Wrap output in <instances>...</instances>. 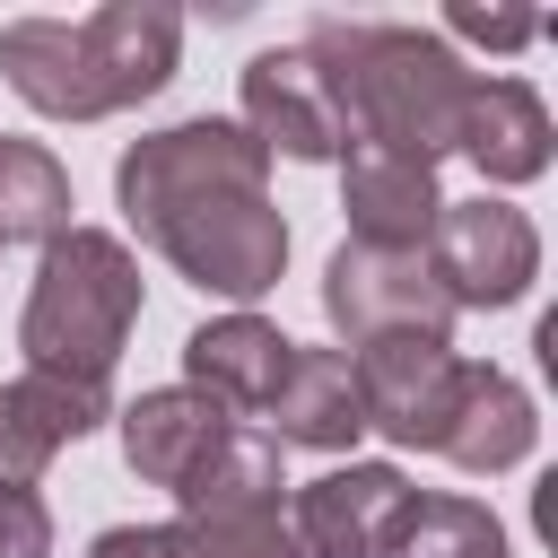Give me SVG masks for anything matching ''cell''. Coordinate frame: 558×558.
<instances>
[{
  "mask_svg": "<svg viewBox=\"0 0 558 558\" xmlns=\"http://www.w3.org/2000/svg\"><path fill=\"white\" fill-rule=\"evenodd\" d=\"M244 140L262 157H296V166L349 157V105L305 44H270L244 61Z\"/></svg>",
  "mask_w": 558,
  "mask_h": 558,
  "instance_id": "obj_8",
  "label": "cell"
},
{
  "mask_svg": "<svg viewBox=\"0 0 558 558\" xmlns=\"http://www.w3.org/2000/svg\"><path fill=\"white\" fill-rule=\"evenodd\" d=\"M340 209H349V244L418 253L427 227H436V209H445V192H436V166L427 157L349 140V157H340Z\"/></svg>",
  "mask_w": 558,
  "mask_h": 558,
  "instance_id": "obj_11",
  "label": "cell"
},
{
  "mask_svg": "<svg viewBox=\"0 0 558 558\" xmlns=\"http://www.w3.org/2000/svg\"><path fill=\"white\" fill-rule=\"evenodd\" d=\"M174 506L192 523H253V514H279L288 506V471H279V436L270 427H227L209 445V462L174 488Z\"/></svg>",
  "mask_w": 558,
  "mask_h": 558,
  "instance_id": "obj_17",
  "label": "cell"
},
{
  "mask_svg": "<svg viewBox=\"0 0 558 558\" xmlns=\"http://www.w3.org/2000/svg\"><path fill=\"white\" fill-rule=\"evenodd\" d=\"M70 166L44 140H9L0 131V253L9 244H52L70 235Z\"/></svg>",
  "mask_w": 558,
  "mask_h": 558,
  "instance_id": "obj_20",
  "label": "cell"
},
{
  "mask_svg": "<svg viewBox=\"0 0 558 558\" xmlns=\"http://www.w3.org/2000/svg\"><path fill=\"white\" fill-rule=\"evenodd\" d=\"M262 183H270V157L244 140V122H218V113L148 131L113 166V201H122L131 227H157L166 209H192V201H218V192H262Z\"/></svg>",
  "mask_w": 558,
  "mask_h": 558,
  "instance_id": "obj_4",
  "label": "cell"
},
{
  "mask_svg": "<svg viewBox=\"0 0 558 558\" xmlns=\"http://www.w3.org/2000/svg\"><path fill=\"white\" fill-rule=\"evenodd\" d=\"M305 52L323 61V78L340 87L349 105V140H375V148H401V157H453L462 140V105H471V78L462 52L427 26H349V17H314L305 26Z\"/></svg>",
  "mask_w": 558,
  "mask_h": 558,
  "instance_id": "obj_2",
  "label": "cell"
},
{
  "mask_svg": "<svg viewBox=\"0 0 558 558\" xmlns=\"http://www.w3.org/2000/svg\"><path fill=\"white\" fill-rule=\"evenodd\" d=\"M445 26H453V35H471V44H497V52H514V44H532V35H541V17H514V9H506V17H497V9H453Z\"/></svg>",
  "mask_w": 558,
  "mask_h": 558,
  "instance_id": "obj_23",
  "label": "cell"
},
{
  "mask_svg": "<svg viewBox=\"0 0 558 558\" xmlns=\"http://www.w3.org/2000/svg\"><path fill=\"white\" fill-rule=\"evenodd\" d=\"M0 558H52V506L35 488H0Z\"/></svg>",
  "mask_w": 558,
  "mask_h": 558,
  "instance_id": "obj_22",
  "label": "cell"
},
{
  "mask_svg": "<svg viewBox=\"0 0 558 558\" xmlns=\"http://www.w3.org/2000/svg\"><path fill=\"white\" fill-rule=\"evenodd\" d=\"M410 497L418 488L401 480V462H340V471L288 488V532L305 558H384Z\"/></svg>",
  "mask_w": 558,
  "mask_h": 558,
  "instance_id": "obj_10",
  "label": "cell"
},
{
  "mask_svg": "<svg viewBox=\"0 0 558 558\" xmlns=\"http://www.w3.org/2000/svg\"><path fill=\"white\" fill-rule=\"evenodd\" d=\"M488 183H532L549 174V105L523 78H471L462 105V140H453Z\"/></svg>",
  "mask_w": 558,
  "mask_h": 558,
  "instance_id": "obj_18",
  "label": "cell"
},
{
  "mask_svg": "<svg viewBox=\"0 0 558 558\" xmlns=\"http://www.w3.org/2000/svg\"><path fill=\"white\" fill-rule=\"evenodd\" d=\"M288 357H296V340H288L279 323H262V314H218V323H201V331L183 340V384L209 392L218 410H262V401L279 392Z\"/></svg>",
  "mask_w": 558,
  "mask_h": 558,
  "instance_id": "obj_15",
  "label": "cell"
},
{
  "mask_svg": "<svg viewBox=\"0 0 558 558\" xmlns=\"http://www.w3.org/2000/svg\"><path fill=\"white\" fill-rule=\"evenodd\" d=\"M453 366H462L453 340H427V331H392V340L349 349L366 427L392 436L401 453H436V427H445V401H453Z\"/></svg>",
  "mask_w": 558,
  "mask_h": 558,
  "instance_id": "obj_9",
  "label": "cell"
},
{
  "mask_svg": "<svg viewBox=\"0 0 558 558\" xmlns=\"http://www.w3.org/2000/svg\"><path fill=\"white\" fill-rule=\"evenodd\" d=\"M532 436H541V418H532V392H523L506 366H480V357H462V366H453L445 427H436V453H445L453 471H471V480H497V471H514V462L532 453Z\"/></svg>",
  "mask_w": 558,
  "mask_h": 558,
  "instance_id": "obj_12",
  "label": "cell"
},
{
  "mask_svg": "<svg viewBox=\"0 0 558 558\" xmlns=\"http://www.w3.org/2000/svg\"><path fill=\"white\" fill-rule=\"evenodd\" d=\"M192 288L227 296L235 314L253 296L279 288L288 270V218L270 209V192H218V201H192V209H166L157 227H140Z\"/></svg>",
  "mask_w": 558,
  "mask_h": 558,
  "instance_id": "obj_5",
  "label": "cell"
},
{
  "mask_svg": "<svg viewBox=\"0 0 558 558\" xmlns=\"http://www.w3.org/2000/svg\"><path fill=\"white\" fill-rule=\"evenodd\" d=\"M183 61V17L166 0H105L96 17H9L0 26V78L44 122H105L140 96H157Z\"/></svg>",
  "mask_w": 558,
  "mask_h": 558,
  "instance_id": "obj_1",
  "label": "cell"
},
{
  "mask_svg": "<svg viewBox=\"0 0 558 558\" xmlns=\"http://www.w3.org/2000/svg\"><path fill=\"white\" fill-rule=\"evenodd\" d=\"M262 410H270V436L305 445V453H349L366 436V401H357V375L340 349H296Z\"/></svg>",
  "mask_w": 558,
  "mask_h": 558,
  "instance_id": "obj_16",
  "label": "cell"
},
{
  "mask_svg": "<svg viewBox=\"0 0 558 558\" xmlns=\"http://www.w3.org/2000/svg\"><path fill=\"white\" fill-rule=\"evenodd\" d=\"M140 323V253L105 227H70L44 244L26 314H17V349L26 375H52L70 392H113V366L131 349Z\"/></svg>",
  "mask_w": 558,
  "mask_h": 558,
  "instance_id": "obj_3",
  "label": "cell"
},
{
  "mask_svg": "<svg viewBox=\"0 0 558 558\" xmlns=\"http://www.w3.org/2000/svg\"><path fill=\"white\" fill-rule=\"evenodd\" d=\"M113 418V392H70L52 375H9L0 384V488H35L61 445Z\"/></svg>",
  "mask_w": 558,
  "mask_h": 558,
  "instance_id": "obj_14",
  "label": "cell"
},
{
  "mask_svg": "<svg viewBox=\"0 0 558 558\" xmlns=\"http://www.w3.org/2000/svg\"><path fill=\"white\" fill-rule=\"evenodd\" d=\"M384 558H514V549H506V523L480 497H410Z\"/></svg>",
  "mask_w": 558,
  "mask_h": 558,
  "instance_id": "obj_21",
  "label": "cell"
},
{
  "mask_svg": "<svg viewBox=\"0 0 558 558\" xmlns=\"http://www.w3.org/2000/svg\"><path fill=\"white\" fill-rule=\"evenodd\" d=\"M87 558H305L296 532H288V506L279 514H253V523H113L87 541Z\"/></svg>",
  "mask_w": 558,
  "mask_h": 558,
  "instance_id": "obj_19",
  "label": "cell"
},
{
  "mask_svg": "<svg viewBox=\"0 0 558 558\" xmlns=\"http://www.w3.org/2000/svg\"><path fill=\"white\" fill-rule=\"evenodd\" d=\"M418 253H427L436 288L453 296V314L523 305L532 279H541V227H532L514 201H497V192H480V201H445Z\"/></svg>",
  "mask_w": 558,
  "mask_h": 558,
  "instance_id": "obj_6",
  "label": "cell"
},
{
  "mask_svg": "<svg viewBox=\"0 0 558 558\" xmlns=\"http://www.w3.org/2000/svg\"><path fill=\"white\" fill-rule=\"evenodd\" d=\"M323 314L349 349L392 340V331H427V340L453 331V296L436 288L427 253H384V244H340L323 262Z\"/></svg>",
  "mask_w": 558,
  "mask_h": 558,
  "instance_id": "obj_7",
  "label": "cell"
},
{
  "mask_svg": "<svg viewBox=\"0 0 558 558\" xmlns=\"http://www.w3.org/2000/svg\"><path fill=\"white\" fill-rule=\"evenodd\" d=\"M113 427H122V462H131L148 488H183V480L209 462V445L235 427V410H218V401L192 392V384H166V392H140L131 410H113Z\"/></svg>",
  "mask_w": 558,
  "mask_h": 558,
  "instance_id": "obj_13",
  "label": "cell"
}]
</instances>
